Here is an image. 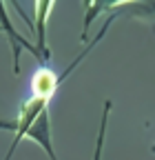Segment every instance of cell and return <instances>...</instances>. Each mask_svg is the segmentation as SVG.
<instances>
[{"mask_svg":"<svg viewBox=\"0 0 155 160\" xmlns=\"http://www.w3.org/2000/svg\"><path fill=\"white\" fill-rule=\"evenodd\" d=\"M0 33H2V29H0Z\"/></svg>","mask_w":155,"mask_h":160,"instance_id":"5b68a950","label":"cell"},{"mask_svg":"<svg viewBox=\"0 0 155 160\" xmlns=\"http://www.w3.org/2000/svg\"><path fill=\"white\" fill-rule=\"evenodd\" d=\"M53 7H55L53 0H38L35 2V22L31 27V31L35 33V49H38L45 65L51 58V49L47 45V20H49V13Z\"/></svg>","mask_w":155,"mask_h":160,"instance_id":"7a4b0ae2","label":"cell"},{"mask_svg":"<svg viewBox=\"0 0 155 160\" xmlns=\"http://www.w3.org/2000/svg\"><path fill=\"white\" fill-rule=\"evenodd\" d=\"M22 140H31V142L40 145L42 151H45L51 160H58L55 149H53V140H51V120H49V109L42 111L40 116L35 118V122L25 131Z\"/></svg>","mask_w":155,"mask_h":160,"instance_id":"3957f363","label":"cell"},{"mask_svg":"<svg viewBox=\"0 0 155 160\" xmlns=\"http://www.w3.org/2000/svg\"><path fill=\"white\" fill-rule=\"evenodd\" d=\"M7 5L0 0V29H2V33L7 36V40H9V47H11V60H13V73H20V53H22V49L25 51H29L40 65H45L42 62V58H40V53H38V49H35V45H29V40H25L20 33L16 31V27L11 25V20H9V13H7V9H5Z\"/></svg>","mask_w":155,"mask_h":160,"instance_id":"6da1fadb","label":"cell"},{"mask_svg":"<svg viewBox=\"0 0 155 160\" xmlns=\"http://www.w3.org/2000/svg\"><path fill=\"white\" fill-rule=\"evenodd\" d=\"M111 107H113V102H111V100H106V102H104V109H102V118H100V129H98V138H95L93 160H102V149H104V136H106V125H109Z\"/></svg>","mask_w":155,"mask_h":160,"instance_id":"277c9868","label":"cell"}]
</instances>
